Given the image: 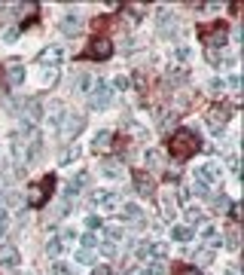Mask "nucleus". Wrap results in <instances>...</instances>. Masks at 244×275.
I'll use <instances>...</instances> for the list:
<instances>
[{
	"label": "nucleus",
	"mask_w": 244,
	"mask_h": 275,
	"mask_svg": "<svg viewBox=\"0 0 244 275\" xmlns=\"http://www.w3.org/2000/svg\"><path fill=\"white\" fill-rule=\"evenodd\" d=\"M0 208H3V190H0Z\"/></svg>",
	"instance_id": "864d4df0"
},
{
	"label": "nucleus",
	"mask_w": 244,
	"mask_h": 275,
	"mask_svg": "<svg viewBox=\"0 0 244 275\" xmlns=\"http://www.w3.org/2000/svg\"><path fill=\"white\" fill-rule=\"evenodd\" d=\"M92 275H113V269H110V266H98V269L92 272Z\"/></svg>",
	"instance_id": "3c124183"
},
{
	"label": "nucleus",
	"mask_w": 244,
	"mask_h": 275,
	"mask_svg": "<svg viewBox=\"0 0 244 275\" xmlns=\"http://www.w3.org/2000/svg\"><path fill=\"white\" fill-rule=\"evenodd\" d=\"M79 242H83V251H95V248L101 245V242H98V236H95V233H86L83 238H79Z\"/></svg>",
	"instance_id": "cd10ccee"
},
{
	"label": "nucleus",
	"mask_w": 244,
	"mask_h": 275,
	"mask_svg": "<svg viewBox=\"0 0 244 275\" xmlns=\"http://www.w3.org/2000/svg\"><path fill=\"white\" fill-rule=\"evenodd\" d=\"M129 9H131V19H134V21H137V19L144 16V6H141V3H131Z\"/></svg>",
	"instance_id": "ea45409f"
},
{
	"label": "nucleus",
	"mask_w": 244,
	"mask_h": 275,
	"mask_svg": "<svg viewBox=\"0 0 244 275\" xmlns=\"http://www.w3.org/2000/svg\"><path fill=\"white\" fill-rule=\"evenodd\" d=\"M159 31L162 34H174V31H177V19H174L171 13H168V9H159Z\"/></svg>",
	"instance_id": "a211bd4d"
},
{
	"label": "nucleus",
	"mask_w": 244,
	"mask_h": 275,
	"mask_svg": "<svg viewBox=\"0 0 244 275\" xmlns=\"http://www.w3.org/2000/svg\"><path fill=\"white\" fill-rule=\"evenodd\" d=\"M92 205H95V208H119L122 196L116 190H98L95 196H92Z\"/></svg>",
	"instance_id": "1a4fd4ad"
},
{
	"label": "nucleus",
	"mask_w": 244,
	"mask_h": 275,
	"mask_svg": "<svg viewBox=\"0 0 244 275\" xmlns=\"http://www.w3.org/2000/svg\"><path fill=\"white\" fill-rule=\"evenodd\" d=\"M21 119H25L28 129H37V122H43V104L37 98H31L21 104Z\"/></svg>",
	"instance_id": "423d86ee"
},
{
	"label": "nucleus",
	"mask_w": 244,
	"mask_h": 275,
	"mask_svg": "<svg viewBox=\"0 0 244 275\" xmlns=\"http://www.w3.org/2000/svg\"><path fill=\"white\" fill-rule=\"evenodd\" d=\"M98 251H101L104 257H113V254H116V248H113V245H98Z\"/></svg>",
	"instance_id": "a18cd8bd"
},
{
	"label": "nucleus",
	"mask_w": 244,
	"mask_h": 275,
	"mask_svg": "<svg viewBox=\"0 0 244 275\" xmlns=\"http://www.w3.org/2000/svg\"><path fill=\"white\" fill-rule=\"evenodd\" d=\"M3 40H6V43H16V40H19V28H9V31L3 34Z\"/></svg>",
	"instance_id": "58836bf2"
},
{
	"label": "nucleus",
	"mask_w": 244,
	"mask_h": 275,
	"mask_svg": "<svg viewBox=\"0 0 244 275\" xmlns=\"http://www.w3.org/2000/svg\"><path fill=\"white\" fill-rule=\"evenodd\" d=\"M110 89H116V92H122V89H129V77H122V74H119V77H116V79H113V86H110Z\"/></svg>",
	"instance_id": "2f4dec72"
},
{
	"label": "nucleus",
	"mask_w": 244,
	"mask_h": 275,
	"mask_svg": "<svg viewBox=\"0 0 244 275\" xmlns=\"http://www.w3.org/2000/svg\"><path fill=\"white\" fill-rule=\"evenodd\" d=\"M86 183H89V175H86V171H79V175H76L71 183H67V190H64V199H76L79 193H83V187H86Z\"/></svg>",
	"instance_id": "f8f14e48"
},
{
	"label": "nucleus",
	"mask_w": 244,
	"mask_h": 275,
	"mask_svg": "<svg viewBox=\"0 0 244 275\" xmlns=\"http://www.w3.org/2000/svg\"><path fill=\"white\" fill-rule=\"evenodd\" d=\"M55 79H58V74H55V71H46V74H43V83H46V86H52Z\"/></svg>",
	"instance_id": "37998d69"
},
{
	"label": "nucleus",
	"mask_w": 244,
	"mask_h": 275,
	"mask_svg": "<svg viewBox=\"0 0 244 275\" xmlns=\"http://www.w3.org/2000/svg\"><path fill=\"white\" fill-rule=\"evenodd\" d=\"M134 187H137V193H144V196H150V193H153V180H150L144 171H137L134 175Z\"/></svg>",
	"instance_id": "4be33fe9"
},
{
	"label": "nucleus",
	"mask_w": 244,
	"mask_h": 275,
	"mask_svg": "<svg viewBox=\"0 0 244 275\" xmlns=\"http://www.w3.org/2000/svg\"><path fill=\"white\" fill-rule=\"evenodd\" d=\"M110 55H113V43L107 37H95L86 49V59H98V61H107Z\"/></svg>",
	"instance_id": "39448f33"
},
{
	"label": "nucleus",
	"mask_w": 244,
	"mask_h": 275,
	"mask_svg": "<svg viewBox=\"0 0 244 275\" xmlns=\"http://www.w3.org/2000/svg\"><path fill=\"white\" fill-rule=\"evenodd\" d=\"M202 37H205V43H211V46H223L226 43V28L223 25H214V28H205L202 31Z\"/></svg>",
	"instance_id": "2eb2a0df"
},
{
	"label": "nucleus",
	"mask_w": 244,
	"mask_h": 275,
	"mask_svg": "<svg viewBox=\"0 0 244 275\" xmlns=\"http://www.w3.org/2000/svg\"><path fill=\"white\" fill-rule=\"evenodd\" d=\"M52 275H71V266L67 263H52Z\"/></svg>",
	"instance_id": "f704fd0d"
},
{
	"label": "nucleus",
	"mask_w": 244,
	"mask_h": 275,
	"mask_svg": "<svg viewBox=\"0 0 244 275\" xmlns=\"http://www.w3.org/2000/svg\"><path fill=\"white\" fill-rule=\"evenodd\" d=\"M64 117H67V110H64V104H61V101H52L49 107H43V122L49 125V129H61Z\"/></svg>",
	"instance_id": "0eeeda50"
},
{
	"label": "nucleus",
	"mask_w": 244,
	"mask_h": 275,
	"mask_svg": "<svg viewBox=\"0 0 244 275\" xmlns=\"http://www.w3.org/2000/svg\"><path fill=\"white\" fill-rule=\"evenodd\" d=\"M40 61H43L46 67H52V71H55V67L64 61V46H58V43H55V46H49V49H46V52L40 55Z\"/></svg>",
	"instance_id": "9b49d317"
},
{
	"label": "nucleus",
	"mask_w": 244,
	"mask_h": 275,
	"mask_svg": "<svg viewBox=\"0 0 244 275\" xmlns=\"http://www.w3.org/2000/svg\"><path fill=\"white\" fill-rule=\"evenodd\" d=\"M58 238H61V242H64V248H67V245H74V242H76V233H74V229H64V233L58 236Z\"/></svg>",
	"instance_id": "473e14b6"
},
{
	"label": "nucleus",
	"mask_w": 244,
	"mask_h": 275,
	"mask_svg": "<svg viewBox=\"0 0 244 275\" xmlns=\"http://www.w3.org/2000/svg\"><path fill=\"white\" fill-rule=\"evenodd\" d=\"M110 147H113V132H98L95 135V141H92V150L95 153H110Z\"/></svg>",
	"instance_id": "ddd939ff"
},
{
	"label": "nucleus",
	"mask_w": 244,
	"mask_h": 275,
	"mask_svg": "<svg viewBox=\"0 0 244 275\" xmlns=\"http://www.w3.org/2000/svg\"><path fill=\"white\" fill-rule=\"evenodd\" d=\"M83 125H86V117H83V113H67L58 132H61V135L67 138V141H74V138L79 135V129H83Z\"/></svg>",
	"instance_id": "6e6552de"
},
{
	"label": "nucleus",
	"mask_w": 244,
	"mask_h": 275,
	"mask_svg": "<svg viewBox=\"0 0 244 275\" xmlns=\"http://www.w3.org/2000/svg\"><path fill=\"white\" fill-rule=\"evenodd\" d=\"M76 156H79V150H76V147H67V150L61 153V159H58V162H61V165H71Z\"/></svg>",
	"instance_id": "c756f323"
},
{
	"label": "nucleus",
	"mask_w": 244,
	"mask_h": 275,
	"mask_svg": "<svg viewBox=\"0 0 244 275\" xmlns=\"http://www.w3.org/2000/svg\"><path fill=\"white\" fill-rule=\"evenodd\" d=\"M119 217H122V220H141V217H144V211L137 208V205H122Z\"/></svg>",
	"instance_id": "b1692460"
},
{
	"label": "nucleus",
	"mask_w": 244,
	"mask_h": 275,
	"mask_svg": "<svg viewBox=\"0 0 244 275\" xmlns=\"http://www.w3.org/2000/svg\"><path fill=\"white\" fill-rule=\"evenodd\" d=\"M6 79H9V86H21V83H25V64H21V61H9Z\"/></svg>",
	"instance_id": "dca6fc26"
},
{
	"label": "nucleus",
	"mask_w": 244,
	"mask_h": 275,
	"mask_svg": "<svg viewBox=\"0 0 244 275\" xmlns=\"http://www.w3.org/2000/svg\"><path fill=\"white\" fill-rule=\"evenodd\" d=\"M147 165H159V150H147Z\"/></svg>",
	"instance_id": "a19ab883"
},
{
	"label": "nucleus",
	"mask_w": 244,
	"mask_h": 275,
	"mask_svg": "<svg viewBox=\"0 0 244 275\" xmlns=\"http://www.w3.org/2000/svg\"><path fill=\"white\" fill-rule=\"evenodd\" d=\"M79 25H83V19H79L76 13H67L61 19V31H64V37H74V34L79 31Z\"/></svg>",
	"instance_id": "f3484780"
},
{
	"label": "nucleus",
	"mask_w": 244,
	"mask_h": 275,
	"mask_svg": "<svg viewBox=\"0 0 244 275\" xmlns=\"http://www.w3.org/2000/svg\"><path fill=\"white\" fill-rule=\"evenodd\" d=\"M168 254V245L165 242H153V245H137V257H141V260H147V257H153V260H162V257H165Z\"/></svg>",
	"instance_id": "9d476101"
},
{
	"label": "nucleus",
	"mask_w": 244,
	"mask_h": 275,
	"mask_svg": "<svg viewBox=\"0 0 244 275\" xmlns=\"http://www.w3.org/2000/svg\"><path fill=\"white\" fill-rule=\"evenodd\" d=\"M101 171H104L107 177H119V175H122V165H116V162H104Z\"/></svg>",
	"instance_id": "c85d7f7f"
},
{
	"label": "nucleus",
	"mask_w": 244,
	"mask_h": 275,
	"mask_svg": "<svg viewBox=\"0 0 244 275\" xmlns=\"http://www.w3.org/2000/svg\"><path fill=\"white\" fill-rule=\"evenodd\" d=\"M226 245H229V248H238V236H235V229H232V233L226 236Z\"/></svg>",
	"instance_id": "49530a36"
},
{
	"label": "nucleus",
	"mask_w": 244,
	"mask_h": 275,
	"mask_svg": "<svg viewBox=\"0 0 244 275\" xmlns=\"http://www.w3.org/2000/svg\"><path fill=\"white\" fill-rule=\"evenodd\" d=\"M226 117H229V110H226V107H214L211 113H207V122H211V129H214V132H220V129H223V122H226Z\"/></svg>",
	"instance_id": "6ab92c4d"
},
{
	"label": "nucleus",
	"mask_w": 244,
	"mask_h": 275,
	"mask_svg": "<svg viewBox=\"0 0 244 275\" xmlns=\"http://www.w3.org/2000/svg\"><path fill=\"white\" fill-rule=\"evenodd\" d=\"M141 275H165V260H150Z\"/></svg>",
	"instance_id": "a878e982"
},
{
	"label": "nucleus",
	"mask_w": 244,
	"mask_h": 275,
	"mask_svg": "<svg viewBox=\"0 0 244 275\" xmlns=\"http://www.w3.org/2000/svg\"><path fill=\"white\" fill-rule=\"evenodd\" d=\"M122 233H125V229H122V226H116V223L107 226V236H110V238H122Z\"/></svg>",
	"instance_id": "4c0bfd02"
},
{
	"label": "nucleus",
	"mask_w": 244,
	"mask_h": 275,
	"mask_svg": "<svg viewBox=\"0 0 244 275\" xmlns=\"http://www.w3.org/2000/svg\"><path fill=\"white\" fill-rule=\"evenodd\" d=\"M229 205H232V202H229L226 196H220V199H217V211H229Z\"/></svg>",
	"instance_id": "c03bdc74"
},
{
	"label": "nucleus",
	"mask_w": 244,
	"mask_h": 275,
	"mask_svg": "<svg viewBox=\"0 0 244 275\" xmlns=\"http://www.w3.org/2000/svg\"><path fill=\"white\" fill-rule=\"evenodd\" d=\"M195 257H199V263H202V266H205V263H211V260H214V257H211V251H199Z\"/></svg>",
	"instance_id": "79ce46f5"
},
{
	"label": "nucleus",
	"mask_w": 244,
	"mask_h": 275,
	"mask_svg": "<svg viewBox=\"0 0 244 275\" xmlns=\"http://www.w3.org/2000/svg\"><path fill=\"white\" fill-rule=\"evenodd\" d=\"M223 89H226L223 79H211V95H223Z\"/></svg>",
	"instance_id": "c9c22d12"
},
{
	"label": "nucleus",
	"mask_w": 244,
	"mask_h": 275,
	"mask_svg": "<svg viewBox=\"0 0 244 275\" xmlns=\"http://www.w3.org/2000/svg\"><path fill=\"white\" fill-rule=\"evenodd\" d=\"M6 226H9V220H6V214H0V238L6 236Z\"/></svg>",
	"instance_id": "8fccbe9b"
},
{
	"label": "nucleus",
	"mask_w": 244,
	"mask_h": 275,
	"mask_svg": "<svg viewBox=\"0 0 244 275\" xmlns=\"http://www.w3.org/2000/svg\"><path fill=\"white\" fill-rule=\"evenodd\" d=\"M162 214H165L168 220H171L174 214H177V199H174L171 193H165V196H162Z\"/></svg>",
	"instance_id": "5701e85b"
},
{
	"label": "nucleus",
	"mask_w": 244,
	"mask_h": 275,
	"mask_svg": "<svg viewBox=\"0 0 244 275\" xmlns=\"http://www.w3.org/2000/svg\"><path fill=\"white\" fill-rule=\"evenodd\" d=\"M223 180V168H220L217 162H205L195 168V175H192V183H195V193L199 196H207L211 193V183H220Z\"/></svg>",
	"instance_id": "f03ea898"
},
{
	"label": "nucleus",
	"mask_w": 244,
	"mask_h": 275,
	"mask_svg": "<svg viewBox=\"0 0 244 275\" xmlns=\"http://www.w3.org/2000/svg\"><path fill=\"white\" fill-rule=\"evenodd\" d=\"M76 263H86V266H89V263H95V254H92V251H79Z\"/></svg>",
	"instance_id": "72a5a7b5"
},
{
	"label": "nucleus",
	"mask_w": 244,
	"mask_h": 275,
	"mask_svg": "<svg viewBox=\"0 0 244 275\" xmlns=\"http://www.w3.org/2000/svg\"><path fill=\"white\" fill-rule=\"evenodd\" d=\"M199 147H202V138L195 135V132H189V129H177L168 138V153H171V159H177V162L192 159Z\"/></svg>",
	"instance_id": "f257e3e1"
},
{
	"label": "nucleus",
	"mask_w": 244,
	"mask_h": 275,
	"mask_svg": "<svg viewBox=\"0 0 244 275\" xmlns=\"http://www.w3.org/2000/svg\"><path fill=\"white\" fill-rule=\"evenodd\" d=\"M171 238H174V242H189V238H192V229L189 226H174L171 229Z\"/></svg>",
	"instance_id": "393cba45"
},
{
	"label": "nucleus",
	"mask_w": 244,
	"mask_h": 275,
	"mask_svg": "<svg viewBox=\"0 0 244 275\" xmlns=\"http://www.w3.org/2000/svg\"><path fill=\"white\" fill-rule=\"evenodd\" d=\"M52 190H55V177L46 175L40 183H34V187L28 190V205H31V208H43V202L52 196Z\"/></svg>",
	"instance_id": "7ed1b4c3"
},
{
	"label": "nucleus",
	"mask_w": 244,
	"mask_h": 275,
	"mask_svg": "<svg viewBox=\"0 0 244 275\" xmlns=\"http://www.w3.org/2000/svg\"><path fill=\"white\" fill-rule=\"evenodd\" d=\"M229 89H241V77H238V74L229 77Z\"/></svg>",
	"instance_id": "09e8293b"
},
{
	"label": "nucleus",
	"mask_w": 244,
	"mask_h": 275,
	"mask_svg": "<svg viewBox=\"0 0 244 275\" xmlns=\"http://www.w3.org/2000/svg\"><path fill=\"white\" fill-rule=\"evenodd\" d=\"M95 83H98V79L92 77V74H79L74 89H76V92H83V95H86V92H92V89H95Z\"/></svg>",
	"instance_id": "412c9836"
},
{
	"label": "nucleus",
	"mask_w": 244,
	"mask_h": 275,
	"mask_svg": "<svg viewBox=\"0 0 244 275\" xmlns=\"http://www.w3.org/2000/svg\"><path fill=\"white\" fill-rule=\"evenodd\" d=\"M177 275H202L195 266H183V269H177Z\"/></svg>",
	"instance_id": "de8ad7c7"
},
{
	"label": "nucleus",
	"mask_w": 244,
	"mask_h": 275,
	"mask_svg": "<svg viewBox=\"0 0 244 275\" xmlns=\"http://www.w3.org/2000/svg\"><path fill=\"white\" fill-rule=\"evenodd\" d=\"M61 251H64V242H61V238H49V245H46V254H49V257H58V254H61Z\"/></svg>",
	"instance_id": "bb28decb"
},
{
	"label": "nucleus",
	"mask_w": 244,
	"mask_h": 275,
	"mask_svg": "<svg viewBox=\"0 0 244 275\" xmlns=\"http://www.w3.org/2000/svg\"><path fill=\"white\" fill-rule=\"evenodd\" d=\"M86 226H89V229H101L104 223H101V217H95V214H89V217H86Z\"/></svg>",
	"instance_id": "e433bc0d"
},
{
	"label": "nucleus",
	"mask_w": 244,
	"mask_h": 275,
	"mask_svg": "<svg viewBox=\"0 0 244 275\" xmlns=\"http://www.w3.org/2000/svg\"><path fill=\"white\" fill-rule=\"evenodd\" d=\"M187 220H189V223H202V220H205L202 208H189V211H187Z\"/></svg>",
	"instance_id": "7c9ffc66"
},
{
	"label": "nucleus",
	"mask_w": 244,
	"mask_h": 275,
	"mask_svg": "<svg viewBox=\"0 0 244 275\" xmlns=\"http://www.w3.org/2000/svg\"><path fill=\"white\" fill-rule=\"evenodd\" d=\"M226 275H238V269H235V266H229V269H226Z\"/></svg>",
	"instance_id": "603ef678"
},
{
	"label": "nucleus",
	"mask_w": 244,
	"mask_h": 275,
	"mask_svg": "<svg viewBox=\"0 0 244 275\" xmlns=\"http://www.w3.org/2000/svg\"><path fill=\"white\" fill-rule=\"evenodd\" d=\"M110 98H113V89H110L107 83H101V79H98L95 89L89 92V107H92V110H104V107L110 104Z\"/></svg>",
	"instance_id": "20e7f679"
},
{
	"label": "nucleus",
	"mask_w": 244,
	"mask_h": 275,
	"mask_svg": "<svg viewBox=\"0 0 244 275\" xmlns=\"http://www.w3.org/2000/svg\"><path fill=\"white\" fill-rule=\"evenodd\" d=\"M202 238H205L207 248H217L220 242H223V233H220L217 226H205V229H202Z\"/></svg>",
	"instance_id": "aec40b11"
},
{
	"label": "nucleus",
	"mask_w": 244,
	"mask_h": 275,
	"mask_svg": "<svg viewBox=\"0 0 244 275\" xmlns=\"http://www.w3.org/2000/svg\"><path fill=\"white\" fill-rule=\"evenodd\" d=\"M0 266L16 269L19 266V248H13V245H3V248H0Z\"/></svg>",
	"instance_id": "4468645a"
}]
</instances>
